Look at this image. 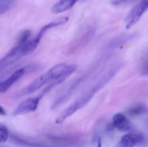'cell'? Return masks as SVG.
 <instances>
[{
	"label": "cell",
	"mask_w": 148,
	"mask_h": 147,
	"mask_svg": "<svg viewBox=\"0 0 148 147\" xmlns=\"http://www.w3.org/2000/svg\"><path fill=\"white\" fill-rule=\"evenodd\" d=\"M77 68L76 65L59 63L53 66L47 72L36 77L28 86L23 88L19 93L18 96H24L30 94L35 91L39 90L46 85H56L64 81L69 76H70Z\"/></svg>",
	"instance_id": "1"
},
{
	"label": "cell",
	"mask_w": 148,
	"mask_h": 147,
	"mask_svg": "<svg viewBox=\"0 0 148 147\" xmlns=\"http://www.w3.org/2000/svg\"><path fill=\"white\" fill-rule=\"evenodd\" d=\"M120 67L118 68H111L108 73H106L105 75H103L97 82H95L94 84V86H92L88 90H87L83 94H82L74 103H72L69 107H68L65 110H63L59 115L58 117L56 119V124H62V122H64L68 118H69L70 116H72L74 113H75L78 110L83 108L90 101L91 99L95 96V94L100 90L111 79L112 77L114 76L115 73L117 72V70L119 69Z\"/></svg>",
	"instance_id": "2"
},
{
	"label": "cell",
	"mask_w": 148,
	"mask_h": 147,
	"mask_svg": "<svg viewBox=\"0 0 148 147\" xmlns=\"http://www.w3.org/2000/svg\"><path fill=\"white\" fill-rule=\"evenodd\" d=\"M30 37L31 34L29 30H24L20 35L16 45L11 49H10V51L4 56L0 59V72L11 67L23 57L29 55L26 47V42Z\"/></svg>",
	"instance_id": "3"
},
{
	"label": "cell",
	"mask_w": 148,
	"mask_h": 147,
	"mask_svg": "<svg viewBox=\"0 0 148 147\" xmlns=\"http://www.w3.org/2000/svg\"><path fill=\"white\" fill-rule=\"evenodd\" d=\"M53 86H49L48 88H46L45 90H43V92L37 95V96H35V97H31V98H29V99H26L24 100L23 101H22L16 108L15 110L13 111L12 114L13 116H19V115H24V114H28V113H33L35 112L38 106H39V103L42 100V98L43 97V95L49 92V90L52 88Z\"/></svg>",
	"instance_id": "4"
},
{
	"label": "cell",
	"mask_w": 148,
	"mask_h": 147,
	"mask_svg": "<svg viewBox=\"0 0 148 147\" xmlns=\"http://www.w3.org/2000/svg\"><path fill=\"white\" fill-rule=\"evenodd\" d=\"M148 10V0H141L129 12L126 18V28L130 29L137 23L142 15Z\"/></svg>",
	"instance_id": "5"
},
{
	"label": "cell",
	"mask_w": 148,
	"mask_h": 147,
	"mask_svg": "<svg viewBox=\"0 0 148 147\" xmlns=\"http://www.w3.org/2000/svg\"><path fill=\"white\" fill-rule=\"evenodd\" d=\"M27 70H28V67L21 68L16 70L13 74H11L7 79L3 81H0V94H3L7 92L20 78L23 77V75L26 73Z\"/></svg>",
	"instance_id": "6"
},
{
	"label": "cell",
	"mask_w": 148,
	"mask_h": 147,
	"mask_svg": "<svg viewBox=\"0 0 148 147\" xmlns=\"http://www.w3.org/2000/svg\"><path fill=\"white\" fill-rule=\"evenodd\" d=\"M143 141V135L139 133H127L121 139L120 145L121 147H134L141 144Z\"/></svg>",
	"instance_id": "7"
},
{
	"label": "cell",
	"mask_w": 148,
	"mask_h": 147,
	"mask_svg": "<svg viewBox=\"0 0 148 147\" xmlns=\"http://www.w3.org/2000/svg\"><path fill=\"white\" fill-rule=\"evenodd\" d=\"M114 126L121 132H128L132 129V123L123 113H116L113 118Z\"/></svg>",
	"instance_id": "8"
},
{
	"label": "cell",
	"mask_w": 148,
	"mask_h": 147,
	"mask_svg": "<svg viewBox=\"0 0 148 147\" xmlns=\"http://www.w3.org/2000/svg\"><path fill=\"white\" fill-rule=\"evenodd\" d=\"M79 0H59L56 3H55L51 9L53 13L60 14L62 12H65L71 8L74 7V5L78 2Z\"/></svg>",
	"instance_id": "9"
},
{
	"label": "cell",
	"mask_w": 148,
	"mask_h": 147,
	"mask_svg": "<svg viewBox=\"0 0 148 147\" xmlns=\"http://www.w3.org/2000/svg\"><path fill=\"white\" fill-rule=\"evenodd\" d=\"M13 0H0V15L5 13L13 6Z\"/></svg>",
	"instance_id": "10"
},
{
	"label": "cell",
	"mask_w": 148,
	"mask_h": 147,
	"mask_svg": "<svg viewBox=\"0 0 148 147\" xmlns=\"http://www.w3.org/2000/svg\"><path fill=\"white\" fill-rule=\"evenodd\" d=\"M9 133L5 126L0 124V144H3L8 140Z\"/></svg>",
	"instance_id": "11"
},
{
	"label": "cell",
	"mask_w": 148,
	"mask_h": 147,
	"mask_svg": "<svg viewBox=\"0 0 148 147\" xmlns=\"http://www.w3.org/2000/svg\"><path fill=\"white\" fill-rule=\"evenodd\" d=\"M145 111H146V107L143 105H137L129 110V113L131 115H139L143 113Z\"/></svg>",
	"instance_id": "12"
},
{
	"label": "cell",
	"mask_w": 148,
	"mask_h": 147,
	"mask_svg": "<svg viewBox=\"0 0 148 147\" xmlns=\"http://www.w3.org/2000/svg\"><path fill=\"white\" fill-rule=\"evenodd\" d=\"M142 73L144 75H148V59H146L144 62H143V64H142Z\"/></svg>",
	"instance_id": "13"
},
{
	"label": "cell",
	"mask_w": 148,
	"mask_h": 147,
	"mask_svg": "<svg viewBox=\"0 0 148 147\" xmlns=\"http://www.w3.org/2000/svg\"><path fill=\"white\" fill-rule=\"evenodd\" d=\"M0 115H1V116L6 115V111L4 110V108H3L2 106H0Z\"/></svg>",
	"instance_id": "14"
},
{
	"label": "cell",
	"mask_w": 148,
	"mask_h": 147,
	"mask_svg": "<svg viewBox=\"0 0 148 147\" xmlns=\"http://www.w3.org/2000/svg\"><path fill=\"white\" fill-rule=\"evenodd\" d=\"M97 147H101V139H99V141H98Z\"/></svg>",
	"instance_id": "15"
}]
</instances>
